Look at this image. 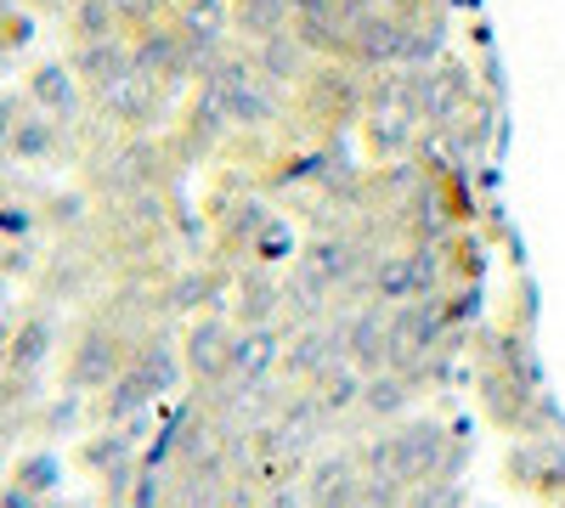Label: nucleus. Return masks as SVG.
<instances>
[{
    "instance_id": "1",
    "label": "nucleus",
    "mask_w": 565,
    "mask_h": 508,
    "mask_svg": "<svg viewBox=\"0 0 565 508\" xmlns=\"http://www.w3.org/2000/svg\"><path fill=\"white\" fill-rule=\"evenodd\" d=\"M345 57L351 63H402V12L385 7H356V18L345 23Z\"/></svg>"
},
{
    "instance_id": "2",
    "label": "nucleus",
    "mask_w": 565,
    "mask_h": 508,
    "mask_svg": "<svg viewBox=\"0 0 565 508\" xmlns=\"http://www.w3.org/2000/svg\"><path fill=\"white\" fill-rule=\"evenodd\" d=\"M373 300L385 305H413V300H430L436 289V260L430 255H380L367 271Z\"/></svg>"
},
{
    "instance_id": "3",
    "label": "nucleus",
    "mask_w": 565,
    "mask_h": 508,
    "mask_svg": "<svg viewBox=\"0 0 565 508\" xmlns=\"http://www.w3.org/2000/svg\"><path fill=\"white\" fill-rule=\"evenodd\" d=\"M436 328H441V316H436L430 300L396 305V322H391V367H413L424 350L436 345Z\"/></svg>"
},
{
    "instance_id": "4",
    "label": "nucleus",
    "mask_w": 565,
    "mask_h": 508,
    "mask_svg": "<svg viewBox=\"0 0 565 508\" xmlns=\"http://www.w3.org/2000/svg\"><path fill=\"white\" fill-rule=\"evenodd\" d=\"M351 271H362L356 244H345V238H322V244H311L306 260H300V283H311L317 294H328V289H340Z\"/></svg>"
},
{
    "instance_id": "5",
    "label": "nucleus",
    "mask_w": 565,
    "mask_h": 508,
    "mask_svg": "<svg viewBox=\"0 0 565 508\" xmlns=\"http://www.w3.org/2000/svg\"><path fill=\"white\" fill-rule=\"evenodd\" d=\"M362 491V469H356V457L334 452V457H317L311 464V480H306V502L311 508H340L345 497Z\"/></svg>"
},
{
    "instance_id": "6",
    "label": "nucleus",
    "mask_w": 565,
    "mask_h": 508,
    "mask_svg": "<svg viewBox=\"0 0 565 508\" xmlns=\"http://www.w3.org/2000/svg\"><path fill=\"white\" fill-rule=\"evenodd\" d=\"M345 361L362 367V374H380V367H391V322H380L373 311L351 316V322H345Z\"/></svg>"
},
{
    "instance_id": "7",
    "label": "nucleus",
    "mask_w": 565,
    "mask_h": 508,
    "mask_svg": "<svg viewBox=\"0 0 565 508\" xmlns=\"http://www.w3.org/2000/svg\"><path fill=\"white\" fill-rule=\"evenodd\" d=\"M458 97H463L458 68H413V114L418 119H447Z\"/></svg>"
},
{
    "instance_id": "8",
    "label": "nucleus",
    "mask_w": 565,
    "mask_h": 508,
    "mask_svg": "<svg viewBox=\"0 0 565 508\" xmlns=\"http://www.w3.org/2000/svg\"><path fill=\"white\" fill-rule=\"evenodd\" d=\"M277 356H282L277 328H249L244 339H232V374H238L244 385H260L277 367Z\"/></svg>"
},
{
    "instance_id": "9",
    "label": "nucleus",
    "mask_w": 565,
    "mask_h": 508,
    "mask_svg": "<svg viewBox=\"0 0 565 508\" xmlns=\"http://www.w3.org/2000/svg\"><path fill=\"white\" fill-rule=\"evenodd\" d=\"M340 356H345V328H311L289 350V367H295V374H306V379H322Z\"/></svg>"
},
{
    "instance_id": "10",
    "label": "nucleus",
    "mask_w": 565,
    "mask_h": 508,
    "mask_svg": "<svg viewBox=\"0 0 565 508\" xmlns=\"http://www.w3.org/2000/svg\"><path fill=\"white\" fill-rule=\"evenodd\" d=\"M221 90H226V102H232V119H244V125H260V119H271V114H277V97L255 85V74H249V68H226Z\"/></svg>"
},
{
    "instance_id": "11",
    "label": "nucleus",
    "mask_w": 565,
    "mask_h": 508,
    "mask_svg": "<svg viewBox=\"0 0 565 508\" xmlns=\"http://www.w3.org/2000/svg\"><path fill=\"white\" fill-rule=\"evenodd\" d=\"M306 52H311V45H306L295 29H282V34L260 40V68H266V79H271V85L300 79V74H306Z\"/></svg>"
},
{
    "instance_id": "12",
    "label": "nucleus",
    "mask_w": 565,
    "mask_h": 508,
    "mask_svg": "<svg viewBox=\"0 0 565 508\" xmlns=\"http://www.w3.org/2000/svg\"><path fill=\"white\" fill-rule=\"evenodd\" d=\"M413 108H367V142L380 159H396L413 142Z\"/></svg>"
},
{
    "instance_id": "13",
    "label": "nucleus",
    "mask_w": 565,
    "mask_h": 508,
    "mask_svg": "<svg viewBox=\"0 0 565 508\" xmlns=\"http://www.w3.org/2000/svg\"><path fill=\"white\" fill-rule=\"evenodd\" d=\"M362 367H351V361H334L328 367V374L317 379V407L328 412V419H334V412H345L351 401H362Z\"/></svg>"
},
{
    "instance_id": "14",
    "label": "nucleus",
    "mask_w": 565,
    "mask_h": 508,
    "mask_svg": "<svg viewBox=\"0 0 565 508\" xmlns=\"http://www.w3.org/2000/svg\"><path fill=\"white\" fill-rule=\"evenodd\" d=\"M289 23H295L289 0H238V29H249V34H260V40L282 34Z\"/></svg>"
},
{
    "instance_id": "15",
    "label": "nucleus",
    "mask_w": 565,
    "mask_h": 508,
    "mask_svg": "<svg viewBox=\"0 0 565 508\" xmlns=\"http://www.w3.org/2000/svg\"><path fill=\"white\" fill-rule=\"evenodd\" d=\"M193 367H199L204 379H221L226 367H232V334L215 328V322H210V328H199L193 334Z\"/></svg>"
},
{
    "instance_id": "16",
    "label": "nucleus",
    "mask_w": 565,
    "mask_h": 508,
    "mask_svg": "<svg viewBox=\"0 0 565 508\" xmlns=\"http://www.w3.org/2000/svg\"><path fill=\"white\" fill-rule=\"evenodd\" d=\"M277 305H282V289H277V283H266V277L244 283V316L255 322V328H266V322L277 316Z\"/></svg>"
},
{
    "instance_id": "17",
    "label": "nucleus",
    "mask_w": 565,
    "mask_h": 508,
    "mask_svg": "<svg viewBox=\"0 0 565 508\" xmlns=\"http://www.w3.org/2000/svg\"><path fill=\"white\" fill-rule=\"evenodd\" d=\"M362 401H367L373 412H402V407H407V385H402V374H391V379H367Z\"/></svg>"
},
{
    "instance_id": "18",
    "label": "nucleus",
    "mask_w": 565,
    "mask_h": 508,
    "mask_svg": "<svg viewBox=\"0 0 565 508\" xmlns=\"http://www.w3.org/2000/svg\"><path fill=\"white\" fill-rule=\"evenodd\" d=\"M340 508H396V497H385V491H367V486H362V491H356V497H345Z\"/></svg>"
},
{
    "instance_id": "19",
    "label": "nucleus",
    "mask_w": 565,
    "mask_h": 508,
    "mask_svg": "<svg viewBox=\"0 0 565 508\" xmlns=\"http://www.w3.org/2000/svg\"><path fill=\"white\" fill-rule=\"evenodd\" d=\"M266 260H282V255H289V226H282V233H277V220H271V233H266Z\"/></svg>"
}]
</instances>
